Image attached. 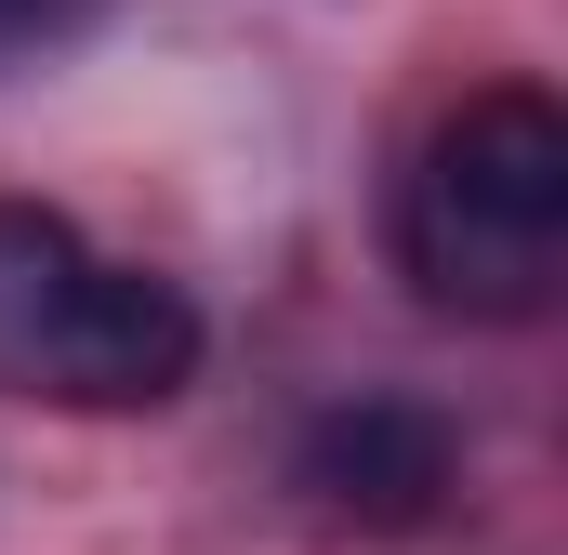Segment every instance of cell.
<instances>
[{"instance_id": "cell-2", "label": "cell", "mask_w": 568, "mask_h": 555, "mask_svg": "<svg viewBox=\"0 0 568 555\" xmlns=\"http://www.w3.org/2000/svg\"><path fill=\"white\" fill-rule=\"evenodd\" d=\"M199 371V304L145 265H106L67 212L0 199V397L159 411Z\"/></svg>"}, {"instance_id": "cell-4", "label": "cell", "mask_w": 568, "mask_h": 555, "mask_svg": "<svg viewBox=\"0 0 568 555\" xmlns=\"http://www.w3.org/2000/svg\"><path fill=\"white\" fill-rule=\"evenodd\" d=\"M80 13H93V0H0V67H13V53H40V40H67Z\"/></svg>"}, {"instance_id": "cell-3", "label": "cell", "mask_w": 568, "mask_h": 555, "mask_svg": "<svg viewBox=\"0 0 568 555\" xmlns=\"http://www.w3.org/2000/svg\"><path fill=\"white\" fill-rule=\"evenodd\" d=\"M304 490L344 529H424L449 503V423L410 411V397H344V411L304 423Z\"/></svg>"}, {"instance_id": "cell-1", "label": "cell", "mask_w": 568, "mask_h": 555, "mask_svg": "<svg viewBox=\"0 0 568 555\" xmlns=\"http://www.w3.org/2000/svg\"><path fill=\"white\" fill-rule=\"evenodd\" d=\"M397 265L436 317H542L568 278V120L542 93H463L397 185Z\"/></svg>"}]
</instances>
